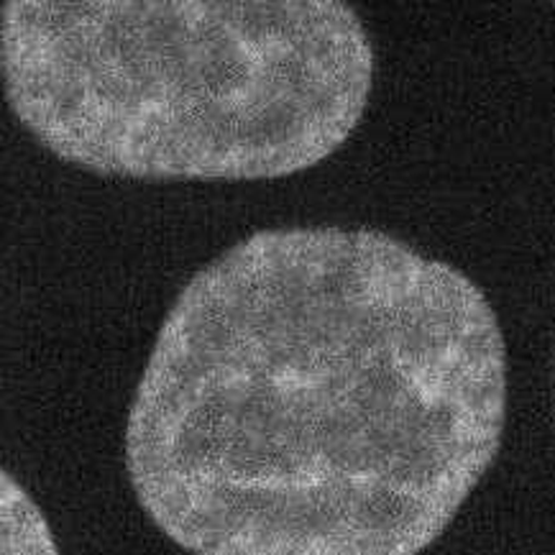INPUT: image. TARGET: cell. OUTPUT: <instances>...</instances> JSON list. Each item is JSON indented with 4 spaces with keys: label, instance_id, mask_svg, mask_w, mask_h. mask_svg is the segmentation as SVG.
I'll list each match as a JSON object with an SVG mask.
<instances>
[{
    "label": "cell",
    "instance_id": "obj_1",
    "mask_svg": "<svg viewBox=\"0 0 555 555\" xmlns=\"http://www.w3.org/2000/svg\"><path fill=\"white\" fill-rule=\"evenodd\" d=\"M504 420L500 320L464 272L372 228H272L177 295L126 472L192 555H420Z\"/></svg>",
    "mask_w": 555,
    "mask_h": 555
},
{
    "label": "cell",
    "instance_id": "obj_2",
    "mask_svg": "<svg viewBox=\"0 0 555 555\" xmlns=\"http://www.w3.org/2000/svg\"><path fill=\"white\" fill-rule=\"evenodd\" d=\"M13 116L56 159L131 180H276L364 118L374 49L340 0H9Z\"/></svg>",
    "mask_w": 555,
    "mask_h": 555
},
{
    "label": "cell",
    "instance_id": "obj_3",
    "mask_svg": "<svg viewBox=\"0 0 555 555\" xmlns=\"http://www.w3.org/2000/svg\"><path fill=\"white\" fill-rule=\"evenodd\" d=\"M3 555H60L44 515L3 472Z\"/></svg>",
    "mask_w": 555,
    "mask_h": 555
}]
</instances>
